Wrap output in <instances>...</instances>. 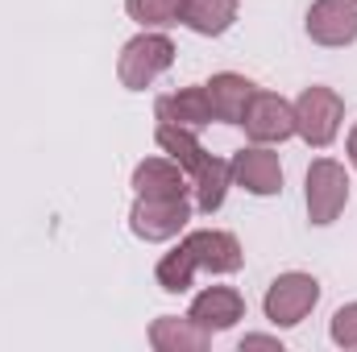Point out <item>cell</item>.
Masks as SVG:
<instances>
[{"label":"cell","instance_id":"obj_1","mask_svg":"<svg viewBox=\"0 0 357 352\" xmlns=\"http://www.w3.org/2000/svg\"><path fill=\"white\" fill-rule=\"evenodd\" d=\"M245 262L241 245L233 232H220V228H204V232H191L178 241V249H171L162 262H158V286L167 294H183L191 290L195 273L199 269H212V273H237Z\"/></svg>","mask_w":357,"mask_h":352},{"label":"cell","instance_id":"obj_2","mask_svg":"<svg viewBox=\"0 0 357 352\" xmlns=\"http://www.w3.org/2000/svg\"><path fill=\"white\" fill-rule=\"evenodd\" d=\"M175 63V42L167 33H137L133 42H125L116 75L129 91H146L162 71H171Z\"/></svg>","mask_w":357,"mask_h":352},{"label":"cell","instance_id":"obj_3","mask_svg":"<svg viewBox=\"0 0 357 352\" xmlns=\"http://www.w3.org/2000/svg\"><path fill=\"white\" fill-rule=\"evenodd\" d=\"M291 108H295V133L307 145H316V150L333 145V137L341 129V116H345V104H341L337 91L333 88H307Z\"/></svg>","mask_w":357,"mask_h":352},{"label":"cell","instance_id":"obj_4","mask_svg":"<svg viewBox=\"0 0 357 352\" xmlns=\"http://www.w3.org/2000/svg\"><path fill=\"white\" fill-rule=\"evenodd\" d=\"M320 303V282L312 273H282L274 278L262 298V311L274 328H295L312 307Z\"/></svg>","mask_w":357,"mask_h":352},{"label":"cell","instance_id":"obj_5","mask_svg":"<svg viewBox=\"0 0 357 352\" xmlns=\"http://www.w3.org/2000/svg\"><path fill=\"white\" fill-rule=\"evenodd\" d=\"M349 203V175L333 158H316L307 166V220L312 224H333Z\"/></svg>","mask_w":357,"mask_h":352},{"label":"cell","instance_id":"obj_6","mask_svg":"<svg viewBox=\"0 0 357 352\" xmlns=\"http://www.w3.org/2000/svg\"><path fill=\"white\" fill-rule=\"evenodd\" d=\"M187 220H191L187 199H146V195H137V203L129 211V228L142 241H171L187 228Z\"/></svg>","mask_w":357,"mask_h":352},{"label":"cell","instance_id":"obj_7","mask_svg":"<svg viewBox=\"0 0 357 352\" xmlns=\"http://www.w3.org/2000/svg\"><path fill=\"white\" fill-rule=\"evenodd\" d=\"M245 133L258 141V145H270V141H287L295 133V108L274 95V91H254V99L245 104V116H241Z\"/></svg>","mask_w":357,"mask_h":352},{"label":"cell","instance_id":"obj_8","mask_svg":"<svg viewBox=\"0 0 357 352\" xmlns=\"http://www.w3.org/2000/svg\"><path fill=\"white\" fill-rule=\"evenodd\" d=\"M307 38L320 46L357 42V4L354 0H316L307 8Z\"/></svg>","mask_w":357,"mask_h":352},{"label":"cell","instance_id":"obj_9","mask_svg":"<svg viewBox=\"0 0 357 352\" xmlns=\"http://www.w3.org/2000/svg\"><path fill=\"white\" fill-rule=\"evenodd\" d=\"M233 182L245 186L250 195H278L282 191V166H278V154H270L266 145H250V150H237L233 162Z\"/></svg>","mask_w":357,"mask_h":352},{"label":"cell","instance_id":"obj_10","mask_svg":"<svg viewBox=\"0 0 357 352\" xmlns=\"http://www.w3.org/2000/svg\"><path fill=\"white\" fill-rule=\"evenodd\" d=\"M241 315H245V298H241L233 286H208L204 294H195V303H191V311H187V319H191L195 328H204L208 336H212V332H229Z\"/></svg>","mask_w":357,"mask_h":352},{"label":"cell","instance_id":"obj_11","mask_svg":"<svg viewBox=\"0 0 357 352\" xmlns=\"http://www.w3.org/2000/svg\"><path fill=\"white\" fill-rule=\"evenodd\" d=\"M133 186H137V195H146V199H187V191H191L187 178H183V166L167 162V158H146V162H137Z\"/></svg>","mask_w":357,"mask_h":352},{"label":"cell","instance_id":"obj_12","mask_svg":"<svg viewBox=\"0 0 357 352\" xmlns=\"http://www.w3.org/2000/svg\"><path fill=\"white\" fill-rule=\"evenodd\" d=\"M204 88H208V99H212L216 120H225V125H241L245 104H250V99H254V91H258L250 79H245V75H233V71L212 75Z\"/></svg>","mask_w":357,"mask_h":352},{"label":"cell","instance_id":"obj_13","mask_svg":"<svg viewBox=\"0 0 357 352\" xmlns=\"http://www.w3.org/2000/svg\"><path fill=\"white\" fill-rule=\"evenodd\" d=\"M158 120H171V125H183V129L212 125L216 112H212L208 88H183V91H175V95H162V99H158Z\"/></svg>","mask_w":357,"mask_h":352},{"label":"cell","instance_id":"obj_14","mask_svg":"<svg viewBox=\"0 0 357 352\" xmlns=\"http://www.w3.org/2000/svg\"><path fill=\"white\" fill-rule=\"evenodd\" d=\"M178 21L204 38H220L237 21V0H178Z\"/></svg>","mask_w":357,"mask_h":352},{"label":"cell","instance_id":"obj_15","mask_svg":"<svg viewBox=\"0 0 357 352\" xmlns=\"http://www.w3.org/2000/svg\"><path fill=\"white\" fill-rule=\"evenodd\" d=\"M154 137H158V145L171 154V162H175V166H183V175L195 178L204 166H208V162H212V154H208V150L195 141V133H191V129H183V125L158 120V133H154Z\"/></svg>","mask_w":357,"mask_h":352},{"label":"cell","instance_id":"obj_16","mask_svg":"<svg viewBox=\"0 0 357 352\" xmlns=\"http://www.w3.org/2000/svg\"><path fill=\"white\" fill-rule=\"evenodd\" d=\"M208 332L195 328L191 319H178V315H158L150 323V344L158 352H204L208 349Z\"/></svg>","mask_w":357,"mask_h":352},{"label":"cell","instance_id":"obj_17","mask_svg":"<svg viewBox=\"0 0 357 352\" xmlns=\"http://www.w3.org/2000/svg\"><path fill=\"white\" fill-rule=\"evenodd\" d=\"M229 182H233V170H229V162H220V158H212L199 175H195V207L204 211V216H212L220 203H225V191H229Z\"/></svg>","mask_w":357,"mask_h":352},{"label":"cell","instance_id":"obj_18","mask_svg":"<svg viewBox=\"0 0 357 352\" xmlns=\"http://www.w3.org/2000/svg\"><path fill=\"white\" fill-rule=\"evenodd\" d=\"M129 17L142 21L146 29L150 25H175L178 21V0H125Z\"/></svg>","mask_w":357,"mask_h":352},{"label":"cell","instance_id":"obj_19","mask_svg":"<svg viewBox=\"0 0 357 352\" xmlns=\"http://www.w3.org/2000/svg\"><path fill=\"white\" fill-rule=\"evenodd\" d=\"M333 344H341V349H357V303L341 307V311L333 315Z\"/></svg>","mask_w":357,"mask_h":352},{"label":"cell","instance_id":"obj_20","mask_svg":"<svg viewBox=\"0 0 357 352\" xmlns=\"http://www.w3.org/2000/svg\"><path fill=\"white\" fill-rule=\"evenodd\" d=\"M245 349H274V352H282V344H278L274 336H245V340H241V352H245Z\"/></svg>","mask_w":357,"mask_h":352},{"label":"cell","instance_id":"obj_21","mask_svg":"<svg viewBox=\"0 0 357 352\" xmlns=\"http://www.w3.org/2000/svg\"><path fill=\"white\" fill-rule=\"evenodd\" d=\"M349 162L357 166V125H354V133H349Z\"/></svg>","mask_w":357,"mask_h":352},{"label":"cell","instance_id":"obj_22","mask_svg":"<svg viewBox=\"0 0 357 352\" xmlns=\"http://www.w3.org/2000/svg\"><path fill=\"white\" fill-rule=\"evenodd\" d=\"M354 4H357V0H354Z\"/></svg>","mask_w":357,"mask_h":352}]
</instances>
